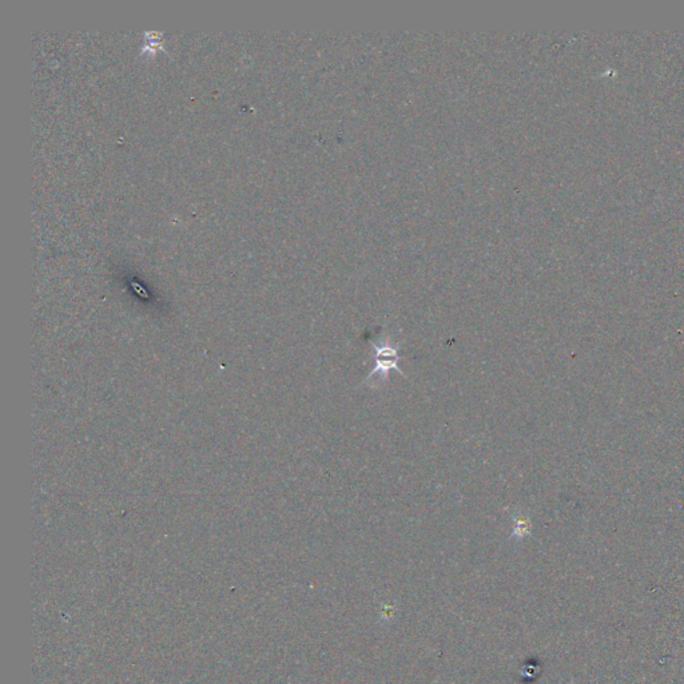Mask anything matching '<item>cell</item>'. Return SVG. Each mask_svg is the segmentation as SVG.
Segmentation results:
<instances>
[{"instance_id": "1", "label": "cell", "mask_w": 684, "mask_h": 684, "mask_svg": "<svg viewBox=\"0 0 684 684\" xmlns=\"http://www.w3.org/2000/svg\"><path fill=\"white\" fill-rule=\"evenodd\" d=\"M370 343H372L373 350H374L376 365L369 372V374L362 382V385L369 384L374 376H377L376 386H381L382 384L388 382L389 374H391L392 370H396L397 373H400L403 377L406 379L404 372L398 367V362L401 360L400 343L398 342H393L389 338H384L380 342H374L373 340H370Z\"/></svg>"}, {"instance_id": "2", "label": "cell", "mask_w": 684, "mask_h": 684, "mask_svg": "<svg viewBox=\"0 0 684 684\" xmlns=\"http://www.w3.org/2000/svg\"><path fill=\"white\" fill-rule=\"evenodd\" d=\"M513 519H515L513 520V521H515V525H513V535H512V537H513V536H519V537H521V536H524L525 533H528V530H530V527H531V523L528 521L527 518L516 516V518H513Z\"/></svg>"}]
</instances>
